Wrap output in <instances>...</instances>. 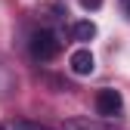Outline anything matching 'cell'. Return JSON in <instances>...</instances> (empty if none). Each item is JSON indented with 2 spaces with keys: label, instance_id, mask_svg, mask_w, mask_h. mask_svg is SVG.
<instances>
[{
  "label": "cell",
  "instance_id": "1",
  "mask_svg": "<svg viewBox=\"0 0 130 130\" xmlns=\"http://www.w3.org/2000/svg\"><path fill=\"white\" fill-rule=\"evenodd\" d=\"M59 50H62V40L53 34V31L40 28V31H34V34H31V56H34L37 62H50V59H56Z\"/></svg>",
  "mask_w": 130,
  "mask_h": 130
},
{
  "label": "cell",
  "instance_id": "2",
  "mask_svg": "<svg viewBox=\"0 0 130 130\" xmlns=\"http://www.w3.org/2000/svg\"><path fill=\"white\" fill-rule=\"evenodd\" d=\"M121 108H124V96L118 93V90H99L96 93V111H99L102 118H115V115H121Z\"/></svg>",
  "mask_w": 130,
  "mask_h": 130
},
{
  "label": "cell",
  "instance_id": "3",
  "mask_svg": "<svg viewBox=\"0 0 130 130\" xmlns=\"http://www.w3.org/2000/svg\"><path fill=\"white\" fill-rule=\"evenodd\" d=\"M68 65H71V71H74V74H93L96 59H93L90 50H74L71 59H68Z\"/></svg>",
  "mask_w": 130,
  "mask_h": 130
},
{
  "label": "cell",
  "instance_id": "4",
  "mask_svg": "<svg viewBox=\"0 0 130 130\" xmlns=\"http://www.w3.org/2000/svg\"><path fill=\"white\" fill-rule=\"evenodd\" d=\"M71 34H74V40L87 43V40H93V37H96V25H93L90 19H84V22H77V25L71 28Z\"/></svg>",
  "mask_w": 130,
  "mask_h": 130
},
{
  "label": "cell",
  "instance_id": "5",
  "mask_svg": "<svg viewBox=\"0 0 130 130\" xmlns=\"http://www.w3.org/2000/svg\"><path fill=\"white\" fill-rule=\"evenodd\" d=\"M12 130H53V127H46V124H37V121H15Z\"/></svg>",
  "mask_w": 130,
  "mask_h": 130
},
{
  "label": "cell",
  "instance_id": "6",
  "mask_svg": "<svg viewBox=\"0 0 130 130\" xmlns=\"http://www.w3.org/2000/svg\"><path fill=\"white\" fill-rule=\"evenodd\" d=\"M62 130H90V121H80V118H71V121H65Z\"/></svg>",
  "mask_w": 130,
  "mask_h": 130
},
{
  "label": "cell",
  "instance_id": "7",
  "mask_svg": "<svg viewBox=\"0 0 130 130\" xmlns=\"http://www.w3.org/2000/svg\"><path fill=\"white\" fill-rule=\"evenodd\" d=\"M80 6H84V9H99L102 0H80Z\"/></svg>",
  "mask_w": 130,
  "mask_h": 130
},
{
  "label": "cell",
  "instance_id": "8",
  "mask_svg": "<svg viewBox=\"0 0 130 130\" xmlns=\"http://www.w3.org/2000/svg\"><path fill=\"white\" fill-rule=\"evenodd\" d=\"M0 130H6V127H3V124H0Z\"/></svg>",
  "mask_w": 130,
  "mask_h": 130
},
{
  "label": "cell",
  "instance_id": "9",
  "mask_svg": "<svg viewBox=\"0 0 130 130\" xmlns=\"http://www.w3.org/2000/svg\"><path fill=\"white\" fill-rule=\"evenodd\" d=\"M127 15H130V9H127Z\"/></svg>",
  "mask_w": 130,
  "mask_h": 130
}]
</instances>
